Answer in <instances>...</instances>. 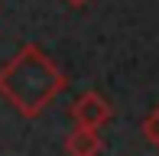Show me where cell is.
<instances>
[{
  "label": "cell",
  "mask_w": 159,
  "mask_h": 156,
  "mask_svg": "<svg viewBox=\"0 0 159 156\" xmlns=\"http://www.w3.org/2000/svg\"><path fill=\"white\" fill-rule=\"evenodd\" d=\"M65 3H68V7H84L88 0H65Z\"/></svg>",
  "instance_id": "5"
},
{
  "label": "cell",
  "mask_w": 159,
  "mask_h": 156,
  "mask_svg": "<svg viewBox=\"0 0 159 156\" xmlns=\"http://www.w3.org/2000/svg\"><path fill=\"white\" fill-rule=\"evenodd\" d=\"M114 117V108L101 91H84L75 104H71V120L75 124H84V127H104L107 120Z\"/></svg>",
  "instance_id": "2"
},
{
  "label": "cell",
  "mask_w": 159,
  "mask_h": 156,
  "mask_svg": "<svg viewBox=\"0 0 159 156\" xmlns=\"http://www.w3.org/2000/svg\"><path fill=\"white\" fill-rule=\"evenodd\" d=\"M101 150H104V140H101L98 127L75 124V130L65 137V153H71V156H94Z\"/></svg>",
  "instance_id": "3"
},
{
  "label": "cell",
  "mask_w": 159,
  "mask_h": 156,
  "mask_svg": "<svg viewBox=\"0 0 159 156\" xmlns=\"http://www.w3.org/2000/svg\"><path fill=\"white\" fill-rule=\"evenodd\" d=\"M143 137H146L149 143H153L156 150H159V104H156L153 111H149L146 117H143Z\"/></svg>",
  "instance_id": "4"
},
{
  "label": "cell",
  "mask_w": 159,
  "mask_h": 156,
  "mask_svg": "<svg viewBox=\"0 0 159 156\" xmlns=\"http://www.w3.org/2000/svg\"><path fill=\"white\" fill-rule=\"evenodd\" d=\"M68 78L36 42L20 46L0 65V98L20 117L33 120L65 91Z\"/></svg>",
  "instance_id": "1"
}]
</instances>
